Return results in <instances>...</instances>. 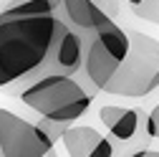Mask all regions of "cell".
Masks as SVG:
<instances>
[{"instance_id": "obj_1", "label": "cell", "mask_w": 159, "mask_h": 157, "mask_svg": "<svg viewBox=\"0 0 159 157\" xmlns=\"http://www.w3.org/2000/svg\"><path fill=\"white\" fill-rule=\"evenodd\" d=\"M58 18L51 0H13L0 10V89L10 91L46 58Z\"/></svg>"}, {"instance_id": "obj_2", "label": "cell", "mask_w": 159, "mask_h": 157, "mask_svg": "<svg viewBox=\"0 0 159 157\" xmlns=\"http://www.w3.org/2000/svg\"><path fill=\"white\" fill-rule=\"evenodd\" d=\"M51 3L56 15L76 33L81 43V71L76 78L84 86L101 91L126 53V28L116 26L114 18L91 0H51Z\"/></svg>"}, {"instance_id": "obj_3", "label": "cell", "mask_w": 159, "mask_h": 157, "mask_svg": "<svg viewBox=\"0 0 159 157\" xmlns=\"http://www.w3.org/2000/svg\"><path fill=\"white\" fill-rule=\"evenodd\" d=\"M18 96L25 107H30L41 117H51V119L71 124L89 112L96 91L84 86L76 76L48 74L25 84V89L18 91Z\"/></svg>"}, {"instance_id": "obj_4", "label": "cell", "mask_w": 159, "mask_h": 157, "mask_svg": "<svg viewBox=\"0 0 159 157\" xmlns=\"http://www.w3.org/2000/svg\"><path fill=\"white\" fill-rule=\"evenodd\" d=\"M129 46L101 91L114 96H147L159 86V41L139 31H126Z\"/></svg>"}, {"instance_id": "obj_5", "label": "cell", "mask_w": 159, "mask_h": 157, "mask_svg": "<svg viewBox=\"0 0 159 157\" xmlns=\"http://www.w3.org/2000/svg\"><path fill=\"white\" fill-rule=\"evenodd\" d=\"M51 150H53V142L38 129V124L0 107V155L43 157V155H51Z\"/></svg>"}, {"instance_id": "obj_6", "label": "cell", "mask_w": 159, "mask_h": 157, "mask_svg": "<svg viewBox=\"0 0 159 157\" xmlns=\"http://www.w3.org/2000/svg\"><path fill=\"white\" fill-rule=\"evenodd\" d=\"M98 119L121 142L131 140L136 134V129H139V114L134 109H126V107H101L98 109Z\"/></svg>"}, {"instance_id": "obj_7", "label": "cell", "mask_w": 159, "mask_h": 157, "mask_svg": "<svg viewBox=\"0 0 159 157\" xmlns=\"http://www.w3.org/2000/svg\"><path fill=\"white\" fill-rule=\"evenodd\" d=\"M61 140H63L66 152L71 157H91V150L101 140V134L93 127H66Z\"/></svg>"}, {"instance_id": "obj_8", "label": "cell", "mask_w": 159, "mask_h": 157, "mask_svg": "<svg viewBox=\"0 0 159 157\" xmlns=\"http://www.w3.org/2000/svg\"><path fill=\"white\" fill-rule=\"evenodd\" d=\"M131 10H134L136 18L159 26V0H139V3L131 5Z\"/></svg>"}, {"instance_id": "obj_9", "label": "cell", "mask_w": 159, "mask_h": 157, "mask_svg": "<svg viewBox=\"0 0 159 157\" xmlns=\"http://www.w3.org/2000/svg\"><path fill=\"white\" fill-rule=\"evenodd\" d=\"M68 124L66 122H58V119H51V117H41V122H38V129H41L48 140L56 145L58 140H61V134H63V129H66Z\"/></svg>"}, {"instance_id": "obj_10", "label": "cell", "mask_w": 159, "mask_h": 157, "mask_svg": "<svg viewBox=\"0 0 159 157\" xmlns=\"http://www.w3.org/2000/svg\"><path fill=\"white\" fill-rule=\"evenodd\" d=\"M147 134L159 140V104H157V107L149 112V117H147Z\"/></svg>"}, {"instance_id": "obj_11", "label": "cell", "mask_w": 159, "mask_h": 157, "mask_svg": "<svg viewBox=\"0 0 159 157\" xmlns=\"http://www.w3.org/2000/svg\"><path fill=\"white\" fill-rule=\"evenodd\" d=\"M111 155H114V147H111L109 140H104V137H101V140L96 142V147L91 150V157H111Z\"/></svg>"}, {"instance_id": "obj_12", "label": "cell", "mask_w": 159, "mask_h": 157, "mask_svg": "<svg viewBox=\"0 0 159 157\" xmlns=\"http://www.w3.org/2000/svg\"><path fill=\"white\" fill-rule=\"evenodd\" d=\"M91 3L93 5H98V8H101L106 15H119V10H121V8H119V0H91Z\"/></svg>"}, {"instance_id": "obj_13", "label": "cell", "mask_w": 159, "mask_h": 157, "mask_svg": "<svg viewBox=\"0 0 159 157\" xmlns=\"http://www.w3.org/2000/svg\"><path fill=\"white\" fill-rule=\"evenodd\" d=\"M159 152H149V150H142V152H136V157H157Z\"/></svg>"}, {"instance_id": "obj_14", "label": "cell", "mask_w": 159, "mask_h": 157, "mask_svg": "<svg viewBox=\"0 0 159 157\" xmlns=\"http://www.w3.org/2000/svg\"><path fill=\"white\" fill-rule=\"evenodd\" d=\"M126 3H129V5H134V3H139V0H126Z\"/></svg>"}]
</instances>
